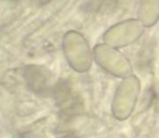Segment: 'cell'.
Returning a JSON list of instances; mask_svg holds the SVG:
<instances>
[{
  "label": "cell",
  "instance_id": "cell-1",
  "mask_svg": "<svg viewBox=\"0 0 159 138\" xmlns=\"http://www.w3.org/2000/svg\"><path fill=\"white\" fill-rule=\"evenodd\" d=\"M141 81L133 75L121 79L111 99V114L117 121H126L133 114L141 95Z\"/></svg>",
  "mask_w": 159,
  "mask_h": 138
},
{
  "label": "cell",
  "instance_id": "cell-4",
  "mask_svg": "<svg viewBox=\"0 0 159 138\" xmlns=\"http://www.w3.org/2000/svg\"><path fill=\"white\" fill-rule=\"evenodd\" d=\"M138 19L145 28L155 26L159 21V0H140Z\"/></svg>",
  "mask_w": 159,
  "mask_h": 138
},
{
  "label": "cell",
  "instance_id": "cell-2",
  "mask_svg": "<svg viewBox=\"0 0 159 138\" xmlns=\"http://www.w3.org/2000/svg\"><path fill=\"white\" fill-rule=\"evenodd\" d=\"M93 55L98 65L113 77L124 79L133 75L132 64L119 49L101 43L94 48Z\"/></svg>",
  "mask_w": 159,
  "mask_h": 138
},
{
  "label": "cell",
  "instance_id": "cell-3",
  "mask_svg": "<svg viewBox=\"0 0 159 138\" xmlns=\"http://www.w3.org/2000/svg\"><path fill=\"white\" fill-rule=\"evenodd\" d=\"M144 30L145 26L138 17L127 19L111 25L103 35V41L120 50L139 41L144 34Z\"/></svg>",
  "mask_w": 159,
  "mask_h": 138
}]
</instances>
